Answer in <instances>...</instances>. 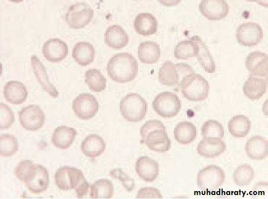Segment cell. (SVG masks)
<instances>
[{
	"label": "cell",
	"mask_w": 268,
	"mask_h": 199,
	"mask_svg": "<svg viewBox=\"0 0 268 199\" xmlns=\"http://www.w3.org/2000/svg\"><path fill=\"white\" fill-rule=\"evenodd\" d=\"M134 27L137 33L142 36L155 34L157 30L158 23L156 18L150 13H140L134 21Z\"/></svg>",
	"instance_id": "obj_24"
},
{
	"label": "cell",
	"mask_w": 268,
	"mask_h": 199,
	"mask_svg": "<svg viewBox=\"0 0 268 199\" xmlns=\"http://www.w3.org/2000/svg\"><path fill=\"white\" fill-rule=\"evenodd\" d=\"M109 175L116 179H118L122 183L123 187L128 192L132 191L135 186L134 180L125 173L121 168H115L111 170Z\"/></svg>",
	"instance_id": "obj_39"
},
{
	"label": "cell",
	"mask_w": 268,
	"mask_h": 199,
	"mask_svg": "<svg viewBox=\"0 0 268 199\" xmlns=\"http://www.w3.org/2000/svg\"><path fill=\"white\" fill-rule=\"evenodd\" d=\"M255 176V173L253 168L247 164L238 166L233 173V181L235 184L239 187L249 185Z\"/></svg>",
	"instance_id": "obj_33"
},
{
	"label": "cell",
	"mask_w": 268,
	"mask_h": 199,
	"mask_svg": "<svg viewBox=\"0 0 268 199\" xmlns=\"http://www.w3.org/2000/svg\"><path fill=\"white\" fill-rule=\"evenodd\" d=\"M226 149L225 142L218 137H204L198 143L197 147L198 153L206 158L219 156Z\"/></svg>",
	"instance_id": "obj_15"
},
{
	"label": "cell",
	"mask_w": 268,
	"mask_h": 199,
	"mask_svg": "<svg viewBox=\"0 0 268 199\" xmlns=\"http://www.w3.org/2000/svg\"><path fill=\"white\" fill-rule=\"evenodd\" d=\"M251 123L249 119L244 115L233 117L228 124V131L235 137L240 138L246 136L251 129Z\"/></svg>",
	"instance_id": "obj_31"
},
{
	"label": "cell",
	"mask_w": 268,
	"mask_h": 199,
	"mask_svg": "<svg viewBox=\"0 0 268 199\" xmlns=\"http://www.w3.org/2000/svg\"><path fill=\"white\" fill-rule=\"evenodd\" d=\"M143 142L152 150L165 152L171 147V141L165 126L158 120H152L145 122L140 129Z\"/></svg>",
	"instance_id": "obj_2"
},
{
	"label": "cell",
	"mask_w": 268,
	"mask_h": 199,
	"mask_svg": "<svg viewBox=\"0 0 268 199\" xmlns=\"http://www.w3.org/2000/svg\"><path fill=\"white\" fill-rule=\"evenodd\" d=\"M72 57L80 66H86L91 64L94 60V48L89 42H78L73 47Z\"/></svg>",
	"instance_id": "obj_27"
},
{
	"label": "cell",
	"mask_w": 268,
	"mask_h": 199,
	"mask_svg": "<svg viewBox=\"0 0 268 199\" xmlns=\"http://www.w3.org/2000/svg\"><path fill=\"white\" fill-rule=\"evenodd\" d=\"M86 180L80 169L69 166L61 167L55 174V182L57 186L64 191L75 190Z\"/></svg>",
	"instance_id": "obj_9"
},
{
	"label": "cell",
	"mask_w": 268,
	"mask_h": 199,
	"mask_svg": "<svg viewBox=\"0 0 268 199\" xmlns=\"http://www.w3.org/2000/svg\"><path fill=\"white\" fill-rule=\"evenodd\" d=\"M192 67L185 63L174 64L170 61L163 63L158 74L159 81L167 86L179 85L187 75L194 73Z\"/></svg>",
	"instance_id": "obj_5"
},
{
	"label": "cell",
	"mask_w": 268,
	"mask_h": 199,
	"mask_svg": "<svg viewBox=\"0 0 268 199\" xmlns=\"http://www.w3.org/2000/svg\"><path fill=\"white\" fill-rule=\"evenodd\" d=\"M114 190L110 180L99 179L91 184V198L110 199L113 197Z\"/></svg>",
	"instance_id": "obj_34"
},
{
	"label": "cell",
	"mask_w": 268,
	"mask_h": 199,
	"mask_svg": "<svg viewBox=\"0 0 268 199\" xmlns=\"http://www.w3.org/2000/svg\"><path fill=\"white\" fill-rule=\"evenodd\" d=\"M94 11L85 2H77L71 5L65 15V21L73 29H80L92 20Z\"/></svg>",
	"instance_id": "obj_8"
},
{
	"label": "cell",
	"mask_w": 268,
	"mask_h": 199,
	"mask_svg": "<svg viewBox=\"0 0 268 199\" xmlns=\"http://www.w3.org/2000/svg\"><path fill=\"white\" fill-rule=\"evenodd\" d=\"M49 184V177L47 169L41 165L36 164V172L32 179L25 184L32 193L39 194L46 191Z\"/></svg>",
	"instance_id": "obj_30"
},
{
	"label": "cell",
	"mask_w": 268,
	"mask_h": 199,
	"mask_svg": "<svg viewBox=\"0 0 268 199\" xmlns=\"http://www.w3.org/2000/svg\"><path fill=\"white\" fill-rule=\"evenodd\" d=\"M191 39L196 44V57L200 65L207 73H214L216 68L215 62L205 44L198 35L193 36Z\"/></svg>",
	"instance_id": "obj_25"
},
{
	"label": "cell",
	"mask_w": 268,
	"mask_h": 199,
	"mask_svg": "<svg viewBox=\"0 0 268 199\" xmlns=\"http://www.w3.org/2000/svg\"><path fill=\"white\" fill-rule=\"evenodd\" d=\"M106 44L114 49H122L128 44L129 36L124 29L118 25L109 26L104 35Z\"/></svg>",
	"instance_id": "obj_23"
},
{
	"label": "cell",
	"mask_w": 268,
	"mask_h": 199,
	"mask_svg": "<svg viewBox=\"0 0 268 199\" xmlns=\"http://www.w3.org/2000/svg\"><path fill=\"white\" fill-rule=\"evenodd\" d=\"M9 1L14 3H19L23 1L24 0H8Z\"/></svg>",
	"instance_id": "obj_45"
},
{
	"label": "cell",
	"mask_w": 268,
	"mask_h": 199,
	"mask_svg": "<svg viewBox=\"0 0 268 199\" xmlns=\"http://www.w3.org/2000/svg\"><path fill=\"white\" fill-rule=\"evenodd\" d=\"M120 109L125 120L130 122L137 123L144 118L147 110V103L139 94L129 93L121 100Z\"/></svg>",
	"instance_id": "obj_4"
},
{
	"label": "cell",
	"mask_w": 268,
	"mask_h": 199,
	"mask_svg": "<svg viewBox=\"0 0 268 199\" xmlns=\"http://www.w3.org/2000/svg\"><path fill=\"white\" fill-rule=\"evenodd\" d=\"M202 136L218 137L222 138L224 137V128L222 124L217 121L209 120L205 122L201 128Z\"/></svg>",
	"instance_id": "obj_38"
},
{
	"label": "cell",
	"mask_w": 268,
	"mask_h": 199,
	"mask_svg": "<svg viewBox=\"0 0 268 199\" xmlns=\"http://www.w3.org/2000/svg\"><path fill=\"white\" fill-rule=\"evenodd\" d=\"M36 172V165L29 160L20 161L14 169L15 176L25 184L32 179Z\"/></svg>",
	"instance_id": "obj_36"
},
{
	"label": "cell",
	"mask_w": 268,
	"mask_h": 199,
	"mask_svg": "<svg viewBox=\"0 0 268 199\" xmlns=\"http://www.w3.org/2000/svg\"><path fill=\"white\" fill-rule=\"evenodd\" d=\"M0 129H6L11 127L14 121L13 112L8 106L2 102L0 104Z\"/></svg>",
	"instance_id": "obj_40"
},
{
	"label": "cell",
	"mask_w": 268,
	"mask_h": 199,
	"mask_svg": "<svg viewBox=\"0 0 268 199\" xmlns=\"http://www.w3.org/2000/svg\"><path fill=\"white\" fill-rule=\"evenodd\" d=\"M3 93L7 102L16 105L25 102L28 96L25 86L16 80L8 81L3 87Z\"/></svg>",
	"instance_id": "obj_21"
},
{
	"label": "cell",
	"mask_w": 268,
	"mask_h": 199,
	"mask_svg": "<svg viewBox=\"0 0 268 199\" xmlns=\"http://www.w3.org/2000/svg\"><path fill=\"white\" fill-rule=\"evenodd\" d=\"M245 152L247 156L253 160H261L268 154V139L260 135L251 137L245 144Z\"/></svg>",
	"instance_id": "obj_18"
},
{
	"label": "cell",
	"mask_w": 268,
	"mask_h": 199,
	"mask_svg": "<svg viewBox=\"0 0 268 199\" xmlns=\"http://www.w3.org/2000/svg\"><path fill=\"white\" fill-rule=\"evenodd\" d=\"M106 143L100 135L90 134L82 141L80 148L84 155L89 158L100 156L106 149Z\"/></svg>",
	"instance_id": "obj_22"
},
{
	"label": "cell",
	"mask_w": 268,
	"mask_h": 199,
	"mask_svg": "<svg viewBox=\"0 0 268 199\" xmlns=\"http://www.w3.org/2000/svg\"><path fill=\"white\" fill-rule=\"evenodd\" d=\"M199 10L208 20L217 21L227 16L229 6L225 0H201Z\"/></svg>",
	"instance_id": "obj_13"
},
{
	"label": "cell",
	"mask_w": 268,
	"mask_h": 199,
	"mask_svg": "<svg viewBox=\"0 0 268 199\" xmlns=\"http://www.w3.org/2000/svg\"><path fill=\"white\" fill-rule=\"evenodd\" d=\"M263 35L261 26L254 22L240 24L236 33L239 44L246 47H253L258 45L263 39Z\"/></svg>",
	"instance_id": "obj_12"
},
{
	"label": "cell",
	"mask_w": 268,
	"mask_h": 199,
	"mask_svg": "<svg viewBox=\"0 0 268 199\" xmlns=\"http://www.w3.org/2000/svg\"><path fill=\"white\" fill-rule=\"evenodd\" d=\"M19 122L25 130L35 131L41 129L45 122V115L37 105H29L18 112Z\"/></svg>",
	"instance_id": "obj_10"
},
{
	"label": "cell",
	"mask_w": 268,
	"mask_h": 199,
	"mask_svg": "<svg viewBox=\"0 0 268 199\" xmlns=\"http://www.w3.org/2000/svg\"><path fill=\"white\" fill-rule=\"evenodd\" d=\"M267 79V77L250 74L243 85V91L245 95L251 100L259 99L266 93Z\"/></svg>",
	"instance_id": "obj_20"
},
{
	"label": "cell",
	"mask_w": 268,
	"mask_h": 199,
	"mask_svg": "<svg viewBox=\"0 0 268 199\" xmlns=\"http://www.w3.org/2000/svg\"><path fill=\"white\" fill-rule=\"evenodd\" d=\"M197 131L196 126L188 121L179 123L174 130L175 140L181 144H189L196 138Z\"/></svg>",
	"instance_id": "obj_29"
},
{
	"label": "cell",
	"mask_w": 268,
	"mask_h": 199,
	"mask_svg": "<svg viewBox=\"0 0 268 199\" xmlns=\"http://www.w3.org/2000/svg\"><path fill=\"white\" fill-rule=\"evenodd\" d=\"M75 190L79 199L91 198V184L86 180L79 185Z\"/></svg>",
	"instance_id": "obj_42"
},
{
	"label": "cell",
	"mask_w": 268,
	"mask_h": 199,
	"mask_svg": "<svg viewBox=\"0 0 268 199\" xmlns=\"http://www.w3.org/2000/svg\"><path fill=\"white\" fill-rule=\"evenodd\" d=\"M152 105L154 111L164 118L176 116L181 108V103L178 96L168 91L158 94L153 100Z\"/></svg>",
	"instance_id": "obj_7"
},
{
	"label": "cell",
	"mask_w": 268,
	"mask_h": 199,
	"mask_svg": "<svg viewBox=\"0 0 268 199\" xmlns=\"http://www.w3.org/2000/svg\"><path fill=\"white\" fill-rule=\"evenodd\" d=\"M197 47L196 43L191 39L179 42L174 50V57L179 60H187L195 57L197 55Z\"/></svg>",
	"instance_id": "obj_35"
},
{
	"label": "cell",
	"mask_w": 268,
	"mask_h": 199,
	"mask_svg": "<svg viewBox=\"0 0 268 199\" xmlns=\"http://www.w3.org/2000/svg\"><path fill=\"white\" fill-rule=\"evenodd\" d=\"M72 108L75 115L80 119L88 120L94 117L98 111L96 98L89 93H81L73 101Z\"/></svg>",
	"instance_id": "obj_11"
},
{
	"label": "cell",
	"mask_w": 268,
	"mask_h": 199,
	"mask_svg": "<svg viewBox=\"0 0 268 199\" xmlns=\"http://www.w3.org/2000/svg\"><path fill=\"white\" fill-rule=\"evenodd\" d=\"M135 171L142 180L146 182L154 181L159 173L158 163L151 158L143 156L135 162Z\"/></svg>",
	"instance_id": "obj_17"
},
{
	"label": "cell",
	"mask_w": 268,
	"mask_h": 199,
	"mask_svg": "<svg viewBox=\"0 0 268 199\" xmlns=\"http://www.w3.org/2000/svg\"><path fill=\"white\" fill-rule=\"evenodd\" d=\"M67 44L63 40L53 38L46 41L42 47V54L49 62L58 63L64 60L68 54Z\"/></svg>",
	"instance_id": "obj_14"
},
{
	"label": "cell",
	"mask_w": 268,
	"mask_h": 199,
	"mask_svg": "<svg viewBox=\"0 0 268 199\" xmlns=\"http://www.w3.org/2000/svg\"><path fill=\"white\" fill-rule=\"evenodd\" d=\"M178 86L183 96L189 101H203L208 95V81L202 76L195 72L186 76Z\"/></svg>",
	"instance_id": "obj_3"
},
{
	"label": "cell",
	"mask_w": 268,
	"mask_h": 199,
	"mask_svg": "<svg viewBox=\"0 0 268 199\" xmlns=\"http://www.w3.org/2000/svg\"><path fill=\"white\" fill-rule=\"evenodd\" d=\"M0 138L1 156H10L18 150V142L15 136L10 134H1Z\"/></svg>",
	"instance_id": "obj_37"
},
{
	"label": "cell",
	"mask_w": 268,
	"mask_h": 199,
	"mask_svg": "<svg viewBox=\"0 0 268 199\" xmlns=\"http://www.w3.org/2000/svg\"><path fill=\"white\" fill-rule=\"evenodd\" d=\"M138 58L143 63L152 64L158 62L161 55L159 46L154 42L140 43L137 51Z\"/></svg>",
	"instance_id": "obj_28"
},
{
	"label": "cell",
	"mask_w": 268,
	"mask_h": 199,
	"mask_svg": "<svg viewBox=\"0 0 268 199\" xmlns=\"http://www.w3.org/2000/svg\"><path fill=\"white\" fill-rule=\"evenodd\" d=\"M225 179V173L221 167L215 165H209L199 171L196 181L201 190L212 191L219 188Z\"/></svg>",
	"instance_id": "obj_6"
},
{
	"label": "cell",
	"mask_w": 268,
	"mask_h": 199,
	"mask_svg": "<svg viewBox=\"0 0 268 199\" xmlns=\"http://www.w3.org/2000/svg\"><path fill=\"white\" fill-rule=\"evenodd\" d=\"M163 198L160 191L153 187H144L138 191L136 198L138 199H162Z\"/></svg>",
	"instance_id": "obj_41"
},
{
	"label": "cell",
	"mask_w": 268,
	"mask_h": 199,
	"mask_svg": "<svg viewBox=\"0 0 268 199\" xmlns=\"http://www.w3.org/2000/svg\"><path fill=\"white\" fill-rule=\"evenodd\" d=\"M31 65L33 72L42 88L52 97H58L57 89L50 82L45 67L36 55H33L31 57Z\"/></svg>",
	"instance_id": "obj_19"
},
{
	"label": "cell",
	"mask_w": 268,
	"mask_h": 199,
	"mask_svg": "<svg viewBox=\"0 0 268 199\" xmlns=\"http://www.w3.org/2000/svg\"><path fill=\"white\" fill-rule=\"evenodd\" d=\"M85 82L94 92H101L106 86V79L99 69L92 68L86 71Z\"/></svg>",
	"instance_id": "obj_32"
},
{
	"label": "cell",
	"mask_w": 268,
	"mask_h": 199,
	"mask_svg": "<svg viewBox=\"0 0 268 199\" xmlns=\"http://www.w3.org/2000/svg\"><path fill=\"white\" fill-rule=\"evenodd\" d=\"M161 4L167 6H172L179 4L182 0H157Z\"/></svg>",
	"instance_id": "obj_43"
},
{
	"label": "cell",
	"mask_w": 268,
	"mask_h": 199,
	"mask_svg": "<svg viewBox=\"0 0 268 199\" xmlns=\"http://www.w3.org/2000/svg\"></svg>",
	"instance_id": "obj_46"
},
{
	"label": "cell",
	"mask_w": 268,
	"mask_h": 199,
	"mask_svg": "<svg viewBox=\"0 0 268 199\" xmlns=\"http://www.w3.org/2000/svg\"><path fill=\"white\" fill-rule=\"evenodd\" d=\"M246 0L248 1H255V2H257L259 4H260L261 5H262L265 7H266L265 4H266V5L267 6V4H266L265 3V0Z\"/></svg>",
	"instance_id": "obj_44"
},
{
	"label": "cell",
	"mask_w": 268,
	"mask_h": 199,
	"mask_svg": "<svg viewBox=\"0 0 268 199\" xmlns=\"http://www.w3.org/2000/svg\"><path fill=\"white\" fill-rule=\"evenodd\" d=\"M77 134L76 131L66 126L57 127L53 132L52 142L55 147L66 149L70 146Z\"/></svg>",
	"instance_id": "obj_26"
},
{
	"label": "cell",
	"mask_w": 268,
	"mask_h": 199,
	"mask_svg": "<svg viewBox=\"0 0 268 199\" xmlns=\"http://www.w3.org/2000/svg\"><path fill=\"white\" fill-rule=\"evenodd\" d=\"M245 65L251 75L268 78V58L266 53L260 51L250 53Z\"/></svg>",
	"instance_id": "obj_16"
},
{
	"label": "cell",
	"mask_w": 268,
	"mask_h": 199,
	"mask_svg": "<svg viewBox=\"0 0 268 199\" xmlns=\"http://www.w3.org/2000/svg\"><path fill=\"white\" fill-rule=\"evenodd\" d=\"M108 76L113 81L120 83L134 79L138 72L135 58L130 53H118L110 58L107 66Z\"/></svg>",
	"instance_id": "obj_1"
}]
</instances>
